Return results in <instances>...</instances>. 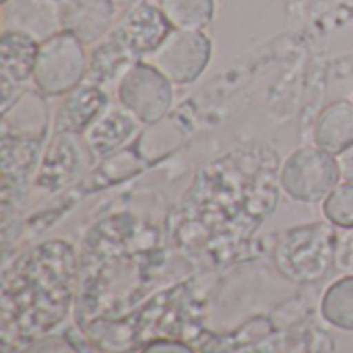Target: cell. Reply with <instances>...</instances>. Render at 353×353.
Here are the masks:
<instances>
[{
  "instance_id": "obj_1",
  "label": "cell",
  "mask_w": 353,
  "mask_h": 353,
  "mask_svg": "<svg viewBox=\"0 0 353 353\" xmlns=\"http://www.w3.org/2000/svg\"><path fill=\"white\" fill-rule=\"evenodd\" d=\"M74 288V250L66 242H48L4 273V331L35 337L54 329L68 312Z\"/></svg>"
},
{
  "instance_id": "obj_2",
  "label": "cell",
  "mask_w": 353,
  "mask_h": 353,
  "mask_svg": "<svg viewBox=\"0 0 353 353\" xmlns=\"http://www.w3.org/2000/svg\"><path fill=\"white\" fill-rule=\"evenodd\" d=\"M339 234L333 223H308L281 234L275 265L294 283H316L335 265Z\"/></svg>"
},
{
  "instance_id": "obj_3",
  "label": "cell",
  "mask_w": 353,
  "mask_h": 353,
  "mask_svg": "<svg viewBox=\"0 0 353 353\" xmlns=\"http://www.w3.org/2000/svg\"><path fill=\"white\" fill-rule=\"evenodd\" d=\"M87 52L85 43L68 31H60L54 37L39 43L33 83L37 91L48 97L66 95L87 79Z\"/></svg>"
},
{
  "instance_id": "obj_4",
  "label": "cell",
  "mask_w": 353,
  "mask_h": 353,
  "mask_svg": "<svg viewBox=\"0 0 353 353\" xmlns=\"http://www.w3.org/2000/svg\"><path fill=\"white\" fill-rule=\"evenodd\" d=\"M341 172L335 155L319 147L296 149L281 168V188L300 203H316L325 199L337 184Z\"/></svg>"
},
{
  "instance_id": "obj_5",
  "label": "cell",
  "mask_w": 353,
  "mask_h": 353,
  "mask_svg": "<svg viewBox=\"0 0 353 353\" xmlns=\"http://www.w3.org/2000/svg\"><path fill=\"white\" fill-rule=\"evenodd\" d=\"M116 91L118 103L143 124H157L163 120L174 101L172 83L147 62L132 64L120 79Z\"/></svg>"
},
{
  "instance_id": "obj_6",
  "label": "cell",
  "mask_w": 353,
  "mask_h": 353,
  "mask_svg": "<svg viewBox=\"0 0 353 353\" xmlns=\"http://www.w3.org/2000/svg\"><path fill=\"white\" fill-rule=\"evenodd\" d=\"M151 60L170 83L188 85L205 72L211 60V39L196 29H172Z\"/></svg>"
},
{
  "instance_id": "obj_7",
  "label": "cell",
  "mask_w": 353,
  "mask_h": 353,
  "mask_svg": "<svg viewBox=\"0 0 353 353\" xmlns=\"http://www.w3.org/2000/svg\"><path fill=\"white\" fill-rule=\"evenodd\" d=\"M172 29L174 27L157 8V4L143 0L120 14V19L110 31V37H114L132 56L141 60L143 56L153 54Z\"/></svg>"
},
{
  "instance_id": "obj_8",
  "label": "cell",
  "mask_w": 353,
  "mask_h": 353,
  "mask_svg": "<svg viewBox=\"0 0 353 353\" xmlns=\"http://www.w3.org/2000/svg\"><path fill=\"white\" fill-rule=\"evenodd\" d=\"M39 41L19 31H2L0 37V93L2 112L21 95L25 81L33 77Z\"/></svg>"
},
{
  "instance_id": "obj_9",
  "label": "cell",
  "mask_w": 353,
  "mask_h": 353,
  "mask_svg": "<svg viewBox=\"0 0 353 353\" xmlns=\"http://www.w3.org/2000/svg\"><path fill=\"white\" fill-rule=\"evenodd\" d=\"M2 31H19L46 41L62 31L58 0H6L2 4Z\"/></svg>"
},
{
  "instance_id": "obj_10",
  "label": "cell",
  "mask_w": 353,
  "mask_h": 353,
  "mask_svg": "<svg viewBox=\"0 0 353 353\" xmlns=\"http://www.w3.org/2000/svg\"><path fill=\"white\" fill-rule=\"evenodd\" d=\"M114 0H60L62 31L72 33L85 46L99 41L116 19Z\"/></svg>"
},
{
  "instance_id": "obj_11",
  "label": "cell",
  "mask_w": 353,
  "mask_h": 353,
  "mask_svg": "<svg viewBox=\"0 0 353 353\" xmlns=\"http://www.w3.org/2000/svg\"><path fill=\"white\" fill-rule=\"evenodd\" d=\"M110 105L105 89L81 83L77 89L66 93V97L60 101L56 120H54V132L56 134H79L85 132Z\"/></svg>"
},
{
  "instance_id": "obj_12",
  "label": "cell",
  "mask_w": 353,
  "mask_h": 353,
  "mask_svg": "<svg viewBox=\"0 0 353 353\" xmlns=\"http://www.w3.org/2000/svg\"><path fill=\"white\" fill-rule=\"evenodd\" d=\"M48 120L50 114L43 93L25 89L12 105L2 112V137L41 143L48 132Z\"/></svg>"
},
{
  "instance_id": "obj_13",
  "label": "cell",
  "mask_w": 353,
  "mask_h": 353,
  "mask_svg": "<svg viewBox=\"0 0 353 353\" xmlns=\"http://www.w3.org/2000/svg\"><path fill=\"white\" fill-rule=\"evenodd\" d=\"M139 128L137 116H132L124 105H108V110L85 130V145L91 155L105 157L114 153L122 143H126Z\"/></svg>"
},
{
  "instance_id": "obj_14",
  "label": "cell",
  "mask_w": 353,
  "mask_h": 353,
  "mask_svg": "<svg viewBox=\"0 0 353 353\" xmlns=\"http://www.w3.org/2000/svg\"><path fill=\"white\" fill-rule=\"evenodd\" d=\"M314 145L331 155H341L353 145V101L329 103L314 122Z\"/></svg>"
},
{
  "instance_id": "obj_15",
  "label": "cell",
  "mask_w": 353,
  "mask_h": 353,
  "mask_svg": "<svg viewBox=\"0 0 353 353\" xmlns=\"http://www.w3.org/2000/svg\"><path fill=\"white\" fill-rule=\"evenodd\" d=\"M137 62H141L137 56H132L114 37H108L103 43L93 48V52L89 56V68H87L85 83L105 89V85H110V83H120V79L126 74V70Z\"/></svg>"
},
{
  "instance_id": "obj_16",
  "label": "cell",
  "mask_w": 353,
  "mask_h": 353,
  "mask_svg": "<svg viewBox=\"0 0 353 353\" xmlns=\"http://www.w3.org/2000/svg\"><path fill=\"white\" fill-rule=\"evenodd\" d=\"M155 4L174 29L201 31L215 14V0H155Z\"/></svg>"
},
{
  "instance_id": "obj_17",
  "label": "cell",
  "mask_w": 353,
  "mask_h": 353,
  "mask_svg": "<svg viewBox=\"0 0 353 353\" xmlns=\"http://www.w3.org/2000/svg\"><path fill=\"white\" fill-rule=\"evenodd\" d=\"M321 312L333 327L353 331V275L335 281L325 292Z\"/></svg>"
},
{
  "instance_id": "obj_18",
  "label": "cell",
  "mask_w": 353,
  "mask_h": 353,
  "mask_svg": "<svg viewBox=\"0 0 353 353\" xmlns=\"http://www.w3.org/2000/svg\"><path fill=\"white\" fill-rule=\"evenodd\" d=\"M323 213L335 228L353 230V182L337 184L323 201Z\"/></svg>"
},
{
  "instance_id": "obj_19",
  "label": "cell",
  "mask_w": 353,
  "mask_h": 353,
  "mask_svg": "<svg viewBox=\"0 0 353 353\" xmlns=\"http://www.w3.org/2000/svg\"><path fill=\"white\" fill-rule=\"evenodd\" d=\"M335 267L341 273L353 275V230H345V234H339L337 252H335Z\"/></svg>"
},
{
  "instance_id": "obj_20",
  "label": "cell",
  "mask_w": 353,
  "mask_h": 353,
  "mask_svg": "<svg viewBox=\"0 0 353 353\" xmlns=\"http://www.w3.org/2000/svg\"><path fill=\"white\" fill-rule=\"evenodd\" d=\"M141 353H194L190 347H186L184 343H176V341H155L149 347H145Z\"/></svg>"
},
{
  "instance_id": "obj_21",
  "label": "cell",
  "mask_w": 353,
  "mask_h": 353,
  "mask_svg": "<svg viewBox=\"0 0 353 353\" xmlns=\"http://www.w3.org/2000/svg\"><path fill=\"white\" fill-rule=\"evenodd\" d=\"M337 163H339L341 178L345 182H353V145L350 149H345L341 155H337Z\"/></svg>"
},
{
  "instance_id": "obj_22",
  "label": "cell",
  "mask_w": 353,
  "mask_h": 353,
  "mask_svg": "<svg viewBox=\"0 0 353 353\" xmlns=\"http://www.w3.org/2000/svg\"><path fill=\"white\" fill-rule=\"evenodd\" d=\"M139 2H143V0H114V4H116L118 8H130V6H134V4H139Z\"/></svg>"
},
{
  "instance_id": "obj_23",
  "label": "cell",
  "mask_w": 353,
  "mask_h": 353,
  "mask_svg": "<svg viewBox=\"0 0 353 353\" xmlns=\"http://www.w3.org/2000/svg\"><path fill=\"white\" fill-rule=\"evenodd\" d=\"M0 2H2V4H4V2H6V0H0Z\"/></svg>"
},
{
  "instance_id": "obj_24",
  "label": "cell",
  "mask_w": 353,
  "mask_h": 353,
  "mask_svg": "<svg viewBox=\"0 0 353 353\" xmlns=\"http://www.w3.org/2000/svg\"><path fill=\"white\" fill-rule=\"evenodd\" d=\"M58 2H60V0H58Z\"/></svg>"
}]
</instances>
